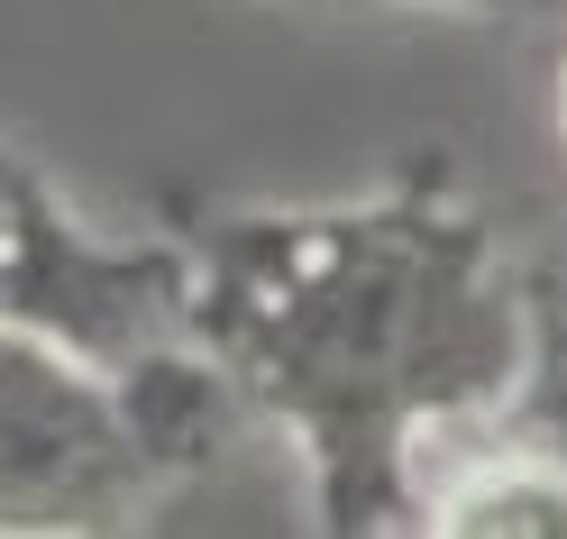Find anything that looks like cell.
<instances>
[{
	"mask_svg": "<svg viewBox=\"0 0 567 539\" xmlns=\"http://www.w3.org/2000/svg\"><path fill=\"white\" fill-rule=\"evenodd\" d=\"M165 302V266L92 238L74 210L47 193V174L0 147V320L74 339L83 356H120L147 339Z\"/></svg>",
	"mask_w": 567,
	"mask_h": 539,
	"instance_id": "obj_2",
	"label": "cell"
},
{
	"mask_svg": "<svg viewBox=\"0 0 567 539\" xmlns=\"http://www.w3.org/2000/svg\"><path fill=\"white\" fill-rule=\"evenodd\" d=\"M522 530V521H549V530H567V494L558 485H522V476H494V485H467L449 502V530Z\"/></svg>",
	"mask_w": 567,
	"mask_h": 539,
	"instance_id": "obj_3",
	"label": "cell"
},
{
	"mask_svg": "<svg viewBox=\"0 0 567 539\" xmlns=\"http://www.w3.org/2000/svg\"><path fill=\"white\" fill-rule=\"evenodd\" d=\"M156 485V429L111 356L0 320V530H120Z\"/></svg>",
	"mask_w": 567,
	"mask_h": 539,
	"instance_id": "obj_1",
	"label": "cell"
}]
</instances>
